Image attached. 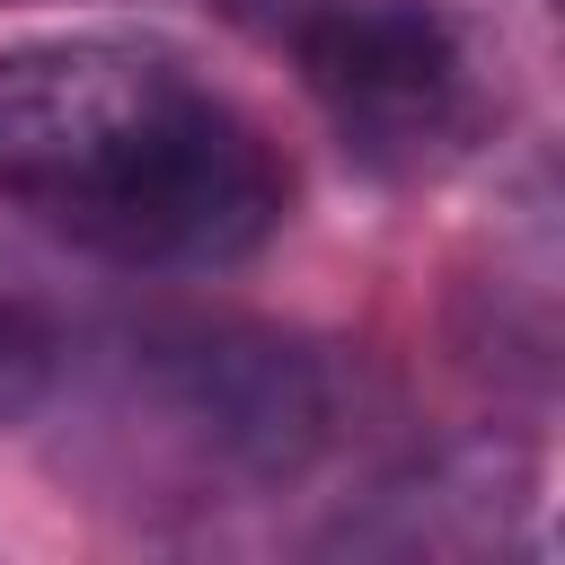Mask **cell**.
Returning <instances> with one entry per match:
<instances>
[{
  "label": "cell",
  "mask_w": 565,
  "mask_h": 565,
  "mask_svg": "<svg viewBox=\"0 0 565 565\" xmlns=\"http://www.w3.org/2000/svg\"><path fill=\"white\" fill-rule=\"evenodd\" d=\"M530 494H539V459L503 433H468V441H441V450L406 459L397 477H380L371 503L335 521V547H362V556H486L530 521Z\"/></svg>",
  "instance_id": "4"
},
{
  "label": "cell",
  "mask_w": 565,
  "mask_h": 565,
  "mask_svg": "<svg viewBox=\"0 0 565 565\" xmlns=\"http://www.w3.org/2000/svg\"><path fill=\"white\" fill-rule=\"evenodd\" d=\"M274 53L300 62V88L344 159L388 185L468 159L494 106L477 35L441 0H300Z\"/></svg>",
  "instance_id": "3"
},
{
  "label": "cell",
  "mask_w": 565,
  "mask_h": 565,
  "mask_svg": "<svg viewBox=\"0 0 565 565\" xmlns=\"http://www.w3.org/2000/svg\"><path fill=\"white\" fill-rule=\"evenodd\" d=\"M62 362L71 344L26 309V300H0V424H26L62 397Z\"/></svg>",
  "instance_id": "5"
},
{
  "label": "cell",
  "mask_w": 565,
  "mask_h": 565,
  "mask_svg": "<svg viewBox=\"0 0 565 565\" xmlns=\"http://www.w3.org/2000/svg\"><path fill=\"white\" fill-rule=\"evenodd\" d=\"M0 9H26V0H0Z\"/></svg>",
  "instance_id": "7"
},
{
  "label": "cell",
  "mask_w": 565,
  "mask_h": 565,
  "mask_svg": "<svg viewBox=\"0 0 565 565\" xmlns=\"http://www.w3.org/2000/svg\"><path fill=\"white\" fill-rule=\"evenodd\" d=\"M212 18H230L238 35H256V44L274 53V44H282V26L300 18V0H212Z\"/></svg>",
  "instance_id": "6"
},
{
  "label": "cell",
  "mask_w": 565,
  "mask_h": 565,
  "mask_svg": "<svg viewBox=\"0 0 565 565\" xmlns=\"http://www.w3.org/2000/svg\"><path fill=\"white\" fill-rule=\"evenodd\" d=\"M344 424V371L327 344L265 318H168L106 353L88 397L115 486L159 503H256L300 486Z\"/></svg>",
  "instance_id": "2"
},
{
  "label": "cell",
  "mask_w": 565,
  "mask_h": 565,
  "mask_svg": "<svg viewBox=\"0 0 565 565\" xmlns=\"http://www.w3.org/2000/svg\"><path fill=\"white\" fill-rule=\"evenodd\" d=\"M0 194L97 256L159 274L247 265L291 221V168L265 124L168 35L124 26L0 53Z\"/></svg>",
  "instance_id": "1"
}]
</instances>
